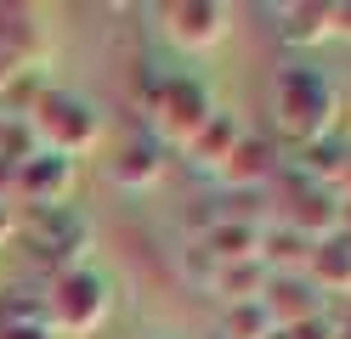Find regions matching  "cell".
I'll return each mask as SVG.
<instances>
[{
	"label": "cell",
	"instance_id": "5bb4252c",
	"mask_svg": "<svg viewBox=\"0 0 351 339\" xmlns=\"http://www.w3.org/2000/svg\"><path fill=\"white\" fill-rule=\"evenodd\" d=\"M12 226H17V221H12V210H6V203H0V238H6Z\"/></svg>",
	"mask_w": 351,
	"mask_h": 339
},
{
	"label": "cell",
	"instance_id": "8992f818",
	"mask_svg": "<svg viewBox=\"0 0 351 339\" xmlns=\"http://www.w3.org/2000/svg\"><path fill=\"white\" fill-rule=\"evenodd\" d=\"M12 192L29 203V210H62L74 192V158H57L46 147H34L23 164L12 170Z\"/></svg>",
	"mask_w": 351,
	"mask_h": 339
},
{
	"label": "cell",
	"instance_id": "5b68a950",
	"mask_svg": "<svg viewBox=\"0 0 351 339\" xmlns=\"http://www.w3.org/2000/svg\"><path fill=\"white\" fill-rule=\"evenodd\" d=\"M159 23H165L170 45H182L187 57H204V51H215L227 40L232 12L215 6V0H176V6H159Z\"/></svg>",
	"mask_w": 351,
	"mask_h": 339
},
{
	"label": "cell",
	"instance_id": "7c38bea8",
	"mask_svg": "<svg viewBox=\"0 0 351 339\" xmlns=\"http://www.w3.org/2000/svg\"><path fill=\"white\" fill-rule=\"evenodd\" d=\"M312 271L328 288H351V238H328L312 249Z\"/></svg>",
	"mask_w": 351,
	"mask_h": 339
},
{
	"label": "cell",
	"instance_id": "4fadbf2b",
	"mask_svg": "<svg viewBox=\"0 0 351 339\" xmlns=\"http://www.w3.org/2000/svg\"><path fill=\"white\" fill-rule=\"evenodd\" d=\"M0 339H57L46 323H0Z\"/></svg>",
	"mask_w": 351,
	"mask_h": 339
},
{
	"label": "cell",
	"instance_id": "7a4b0ae2",
	"mask_svg": "<svg viewBox=\"0 0 351 339\" xmlns=\"http://www.w3.org/2000/svg\"><path fill=\"white\" fill-rule=\"evenodd\" d=\"M46 328L57 334V339H85V334H97L108 316H114V305H119V288H114V277H108L102 266H69V271H57L51 277V294L46 300Z\"/></svg>",
	"mask_w": 351,
	"mask_h": 339
},
{
	"label": "cell",
	"instance_id": "3957f363",
	"mask_svg": "<svg viewBox=\"0 0 351 339\" xmlns=\"http://www.w3.org/2000/svg\"><path fill=\"white\" fill-rule=\"evenodd\" d=\"M23 125L34 136V147H46L57 158H85L102 142V113L74 90H40Z\"/></svg>",
	"mask_w": 351,
	"mask_h": 339
},
{
	"label": "cell",
	"instance_id": "52a82bcc",
	"mask_svg": "<svg viewBox=\"0 0 351 339\" xmlns=\"http://www.w3.org/2000/svg\"><path fill=\"white\" fill-rule=\"evenodd\" d=\"M108 175L119 181V187H153V181L165 175V142L159 136H130V142L119 147V158L108 164Z\"/></svg>",
	"mask_w": 351,
	"mask_h": 339
},
{
	"label": "cell",
	"instance_id": "9c48e42d",
	"mask_svg": "<svg viewBox=\"0 0 351 339\" xmlns=\"http://www.w3.org/2000/svg\"><path fill=\"white\" fill-rule=\"evenodd\" d=\"M210 288L221 294V300H232V305L261 300V294H267V266H261V260H227V266L210 277Z\"/></svg>",
	"mask_w": 351,
	"mask_h": 339
},
{
	"label": "cell",
	"instance_id": "8fae6325",
	"mask_svg": "<svg viewBox=\"0 0 351 339\" xmlns=\"http://www.w3.org/2000/svg\"><path fill=\"white\" fill-rule=\"evenodd\" d=\"M283 40L289 45H312L335 34V6H283Z\"/></svg>",
	"mask_w": 351,
	"mask_h": 339
},
{
	"label": "cell",
	"instance_id": "6da1fadb",
	"mask_svg": "<svg viewBox=\"0 0 351 339\" xmlns=\"http://www.w3.org/2000/svg\"><path fill=\"white\" fill-rule=\"evenodd\" d=\"M335 119H340V90L323 68H283L278 85H272V125L278 136L312 147V142H328L335 136Z\"/></svg>",
	"mask_w": 351,
	"mask_h": 339
},
{
	"label": "cell",
	"instance_id": "ba28073f",
	"mask_svg": "<svg viewBox=\"0 0 351 339\" xmlns=\"http://www.w3.org/2000/svg\"><path fill=\"white\" fill-rule=\"evenodd\" d=\"M238 142H244V125H238L232 113H221V108H215V113H210V125L187 142V153L199 158L204 170H221L227 158H232V147H238Z\"/></svg>",
	"mask_w": 351,
	"mask_h": 339
},
{
	"label": "cell",
	"instance_id": "30bf717a",
	"mask_svg": "<svg viewBox=\"0 0 351 339\" xmlns=\"http://www.w3.org/2000/svg\"><path fill=\"white\" fill-rule=\"evenodd\" d=\"M272 147L261 142V136H244V142L232 147V158L221 164V181H232V187H255V181H267L272 175Z\"/></svg>",
	"mask_w": 351,
	"mask_h": 339
},
{
	"label": "cell",
	"instance_id": "277c9868",
	"mask_svg": "<svg viewBox=\"0 0 351 339\" xmlns=\"http://www.w3.org/2000/svg\"><path fill=\"white\" fill-rule=\"evenodd\" d=\"M147 113H153V136H159V142L187 147L193 136L210 125L215 102H210V85L199 74H165L159 90H153V102H147Z\"/></svg>",
	"mask_w": 351,
	"mask_h": 339
}]
</instances>
